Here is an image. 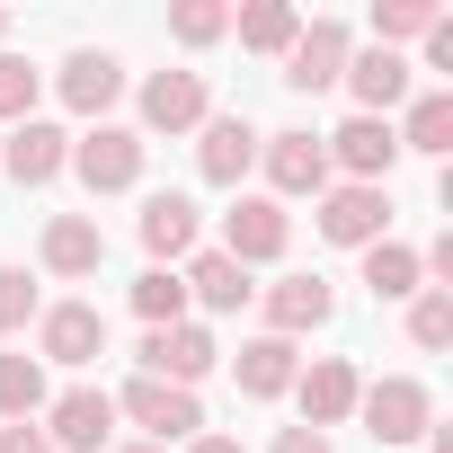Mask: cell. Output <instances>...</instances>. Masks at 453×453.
Wrapping results in <instances>:
<instances>
[{
    "mask_svg": "<svg viewBox=\"0 0 453 453\" xmlns=\"http://www.w3.org/2000/svg\"><path fill=\"white\" fill-rule=\"evenodd\" d=\"M311 222L329 250H373V241H391V187H329Z\"/></svg>",
    "mask_w": 453,
    "mask_h": 453,
    "instance_id": "30bf717a",
    "label": "cell"
},
{
    "mask_svg": "<svg viewBox=\"0 0 453 453\" xmlns=\"http://www.w3.org/2000/svg\"><path fill=\"white\" fill-rule=\"evenodd\" d=\"M418 276H426V267H418L409 241H373V250H365V285H373V303H409Z\"/></svg>",
    "mask_w": 453,
    "mask_h": 453,
    "instance_id": "484cf974",
    "label": "cell"
},
{
    "mask_svg": "<svg viewBox=\"0 0 453 453\" xmlns=\"http://www.w3.org/2000/svg\"><path fill=\"white\" fill-rule=\"evenodd\" d=\"M0 453H54L45 426H0Z\"/></svg>",
    "mask_w": 453,
    "mask_h": 453,
    "instance_id": "836d02e7",
    "label": "cell"
},
{
    "mask_svg": "<svg viewBox=\"0 0 453 453\" xmlns=\"http://www.w3.org/2000/svg\"><path fill=\"white\" fill-rule=\"evenodd\" d=\"M294 373H303L294 338H250V347L232 356V382H241L250 400H285V391H294Z\"/></svg>",
    "mask_w": 453,
    "mask_h": 453,
    "instance_id": "44dd1931",
    "label": "cell"
},
{
    "mask_svg": "<svg viewBox=\"0 0 453 453\" xmlns=\"http://www.w3.org/2000/svg\"><path fill=\"white\" fill-rule=\"evenodd\" d=\"M142 250H151V267H178V258H196V232H204V213H196V196H178V187H160V196H142Z\"/></svg>",
    "mask_w": 453,
    "mask_h": 453,
    "instance_id": "e0dca14e",
    "label": "cell"
},
{
    "mask_svg": "<svg viewBox=\"0 0 453 453\" xmlns=\"http://www.w3.org/2000/svg\"><path fill=\"white\" fill-rule=\"evenodd\" d=\"M435 19H444L435 0H373V45H382V54H400V45H418Z\"/></svg>",
    "mask_w": 453,
    "mask_h": 453,
    "instance_id": "f1b7e54d",
    "label": "cell"
},
{
    "mask_svg": "<svg viewBox=\"0 0 453 453\" xmlns=\"http://www.w3.org/2000/svg\"><path fill=\"white\" fill-rule=\"evenodd\" d=\"M258 303H267V338H303V329H329V311H338V294H329L320 276H276Z\"/></svg>",
    "mask_w": 453,
    "mask_h": 453,
    "instance_id": "ffe728a7",
    "label": "cell"
},
{
    "mask_svg": "<svg viewBox=\"0 0 453 453\" xmlns=\"http://www.w3.org/2000/svg\"><path fill=\"white\" fill-rule=\"evenodd\" d=\"M356 391H365V373L347 365V356H311L303 373H294V400H303V426H347L356 418Z\"/></svg>",
    "mask_w": 453,
    "mask_h": 453,
    "instance_id": "4fadbf2b",
    "label": "cell"
},
{
    "mask_svg": "<svg viewBox=\"0 0 453 453\" xmlns=\"http://www.w3.org/2000/svg\"><path fill=\"white\" fill-rule=\"evenodd\" d=\"M169 36H178L187 54H204V45L232 36V10H222V0H178V10H169Z\"/></svg>",
    "mask_w": 453,
    "mask_h": 453,
    "instance_id": "4dcf8cb0",
    "label": "cell"
},
{
    "mask_svg": "<svg viewBox=\"0 0 453 453\" xmlns=\"http://www.w3.org/2000/svg\"><path fill=\"white\" fill-rule=\"evenodd\" d=\"M409 347L418 356H444L453 347V285H418L409 294Z\"/></svg>",
    "mask_w": 453,
    "mask_h": 453,
    "instance_id": "83f0119b",
    "label": "cell"
},
{
    "mask_svg": "<svg viewBox=\"0 0 453 453\" xmlns=\"http://www.w3.org/2000/svg\"><path fill=\"white\" fill-rule=\"evenodd\" d=\"M204 116H213L204 72H151V81H142V125H134V134H142V142H151V134H196Z\"/></svg>",
    "mask_w": 453,
    "mask_h": 453,
    "instance_id": "7c38bea8",
    "label": "cell"
},
{
    "mask_svg": "<svg viewBox=\"0 0 453 453\" xmlns=\"http://www.w3.org/2000/svg\"><path fill=\"white\" fill-rule=\"evenodd\" d=\"M347 54H356V36H347V19H303V36H294V54H285V89H338L347 81Z\"/></svg>",
    "mask_w": 453,
    "mask_h": 453,
    "instance_id": "8fae6325",
    "label": "cell"
},
{
    "mask_svg": "<svg viewBox=\"0 0 453 453\" xmlns=\"http://www.w3.org/2000/svg\"><path fill=\"white\" fill-rule=\"evenodd\" d=\"M98 356H107V311H98V303H45V311H36V365L81 373V365H98Z\"/></svg>",
    "mask_w": 453,
    "mask_h": 453,
    "instance_id": "52a82bcc",
    "label": "cell"
},
{
    "mask_svg": "<svg viewBox=\"0 0 453 453\" xmlns=\"http://www.w3.org/2000/svg\"><path fill=\"white\" fill-rule=\"evenodd\" d=\"M196 169H204V187H241L258 169V125L250 116H204L196 125Z\"/></svg>",
    "mask_w": 453,
    "mask_h": 453,
    "instance_id": "2e32d148",
    "label": "cell"
},
{
    "mask_svg": "<svg viewBox=\"0 0 453 453\" xmlns=\"http://www.w3.org/2000/svg\"><path fill=\"white\" fill-rule=\"evenodd\" d=\"M187 453H250V444H241V435H213V426H204V435H196Z\"/></svg>",
    "mask_w": 453,
    "mask_h": 453,
    "instance_id": "e575fe53",
    "label": "cell"
},
{
    "mask_svg": "<svg viewBox=\"0 0 453 453\" xmlns=\"http://www.w3.org/2000/svg\"><path fill=\"white\" fill-rule=\"evenodd\" d=\"M409 54H347V98H356V116H391V107H409Z\"/></svg>",
    "mask_w": 453,
    "mask_h": 453,
    "instance_id": "d6986e66",
    "label": "cell"
},
{
    "mask_svg": "<svg viewBox=\"0 0 453 453\" xmlns=\"http://www.w3.org/2000/svg\"><path fill=\"white\" fill-rule=\"evenodd\" d=\"M232 27H241V45H250V54H276V63H285V54H294V36H303V10H294V0H250Z\"/></svg>",
    "mask_w": 453,
    "mask_h": 453,
    "instance_id": "cb8c5ba5",
    "label": "cell"
},
{
    "mask_svg": "<svg viewBox=\"0 0 453 453\" xmlns=\"http://www.w3.org/2000/svg\"><path fill=\"white\" fill-rule=\"evenodd\" d=\"M294 250V213L276 196H241L232 213H222V258L232 267H276Z\"/></svg>",
    "mask_w": 453,
    "mask_h": 453,
    "instance_id": "277c9868",
    "label": "cell"
},
{
    "mask_svg": "<svg viewBox=\"0 0 453 453\" xmlns=\"http://www.w3.org/2000/svg\"><path fill=\"white\" fill-rule=\"evenodd\" d=\"M107 400H116V418H134V426H142V444H160V453L204 435V400H196V391H178V382L134 373V382H125V391H107Z\"/></svg>",
    "mask_w": 453,
    "mask_h": 453,
    "instance_id": "6da1fadb",
    "label": "cell"
},
{
    "mask_svg": "<svg viewBox=\"0 0 453 453\" xmlns=\"http://www.w3.org/2000/svg\"><path fill=\"white\" fill-rule=\"evenodd\" d=\"M134 311H142V329H178L187 320V276L178 267H142L134 276Z\"/></svg>",
    "mask_w": 453,
    "mask_h": 453,
    "instance_id": "4316f807",
    "label": "cell"
},
{
    "mask_svg": "<svg viewBox=\"0 0 453 453\" xmlns=\"http://www.w3.org/2000/svg\"><path fill=\"white\" fill-rule=\"evenodd\" d=\"M36 89H45V72H36L27 54L0 45V125H27V116H36Z\"/></svg>",
    "mask_w": 453,
    "mask_h": 453,
    "instance_id": "f546056e",
    "label": "cell"
},
{
    "mask_svg": "<svg viewBox=\"0 0 453 453\" xmlns=\"http://www.w3.org/2000/svg\"><path fill=\"white\" fill-rule=\"evenodd\" d=\"M142 160H151V142H142L134 125H89V134H72V178H81L89 196L142 187Z\"/></svg>",
    "mask_w": 453,
    "mask_h": 453,
    "instance_id": "7a4b0ae2",
    "label": "cell"
},
{
    "mask_svg": "<svg viewBox=\"0 0 453 453\" xmlns=\"http://www.w3.org/2000/svg\"><path fill=\"white\" fill-rule=\"evenodd\" d=\"M107 435H116V400L98 382H72V391L45 400V444L54 453H107Z\"/></svg>",
    "mask_w": 453,
    "mask_h": 453,
    "instance_id": "9c48e42d",
    "label": "cell"
},
{
    "mask_svg": "<svg viewBox=\"0 0 453 453\" xmlns=\"http://www.w3.org/2000/svg\"><path fill=\"white\" fill-rule=\"evenodd\" d=\"M356 418H365L373 444H418V435L435 426V391H426L418 373H382V382L356 391Z\"/></svg>",
    "mask_w": 453,
    "mask_h": 453,
    "instance_id": "3957f363",
    "label": "cell"
},
{
    "mask_svg": "<svg viewBox=\"0 0 453 453\" xmlns=\"http://www.w3.org/2000/svg\"><path fill=\"white\" fill-rule=\"evenodd\" d=\"M54 89H63V107H72V116L107 125V107L125 98V63H116V54H98V45H81V54H63Z\"/></svg>",
    "mask_w": 453,
    "mask_h": 453,
    "instance_id": "9a60e30c",
    "label": "cell"
},
{
    "mask_svg": "<svg viewBox=\"0 0 453 453\" xmlns=\"http://www.w3.org/2000/svg\"><path fill=\"white\" fill-rule=\"evenodd\" d=\"M258 169H267V187H276V204H294V196H329V151H320V134H303V125H285V134H258Z\"/></svg>",
    "mask_w": 453,
    "mask_h": 453,
    "instance_id": "8992f818",
    "label": "cell"
},
{
    "mask_svg": "<svg viewBox=\"0 0 453 453\" xmlns=\"http://www.w3.org/2000/svg\"><path fill=\"white\" fill-rule=\"evenodd\" d=\"M151 382H178V391H196L213 365H222V347H213V329L204 320H178V329H142V356H134Z\"/></svg>",
    "mask_w": 453,
    "mask_h": 453,
    "instance_id": "ba28073f",
    "label": "cell"
},
{
    "mask_svg": "<svg viewBox=\"0 0 453 453\" xmlns=\"http://www.w3.org/2000/svg\"><path fill=\"white\" fill-rule=\"evenodd\" d=\"M45 365L36 356H0V426H27V418H45Z\"/></svg>",
    "mask_w": 453,
    "mask_h": 453,
    "instance_id": "d4e9b609",
    "label": "cell"
},
{
    "mask_svg": "<svg viewBox=\"0 0 453 453\" xmlns=\"http://www.w3.org/2000/svg\"><path fill=\"white\" fill-rule=\"evenodd\" d=\"M187 303H204V311H241V303H258V285H250V267H232L222 250H196V258H187Z\"/></svg>",
    "mask_w": 453,
    "mask_h": 453,
    "instance_id": "7402d4cb",
    "label": "cell"
},
{
    "mask_svg": "<svg viewBox=\"0 0 453 453\" xmlns=\"http://www.w3.org/2000/svg\"><path fill=\"white\" fill-rule=\"evenodd\" d=\"M36 311H45V303H36L27 267H10V258H0V338H19V329H27Z\"/></svg>",
    "mask_w": 453,
    "mask_h": 453,
    "instance_id": "1f68e13d",
    "label": "cell"
},
{
    "mask_svg": "<svg viewBox=\"0 0 453 453\" xmlns=\"http://www.w3.org/2000/svg\"><path fill=\"white\" fill-rule=\"evenodd\" d=\"M391 134H400V151L444 160V151H453V89H418V98H409V116H400Z\"/></svg>",
    "mask_w": 453,
    "mask_h": 453,
    "instance_id": "603a6c76",
    "label": "cell"
},
{
    "mask_svg": "<svg viewBox=\"0 0 453 453\" xmlns=\"http://www.w3.org/2000/svg\"><path fill=\"white\" fill-rule=\"evenodd\" d=\"M36 267L63 276V285H81V276L107 267V232H98L89 213H54V222H45V241H36Z\"/></svg>",
    "mask_w": 453,
    "mask_h": 453,
    "instance_id": "ac0fdd59",
    "label": "cell"
},
{
    "mask_svg": "<svg viewBox=\"0 0 453 453\" xmlns=\"http://www.w3.org/2000/svg\"><path fill=\"white\" fill-rule=\"evenodd\" d=\"M267 453H329V435H320V426H276Z\"/></svg>",
    "mask_w": 453,
    "mask_h": 453,
    "instance_id": "d6a6232c",
    "label": "cell"
},
{
    "mask_svg": "<svg viewBox=\"0 0 453 453\" xmlns=\"http://www.w3.org/2000/svg\"><path fill=\"white\" fill-rule=\"evenodd\" d=\"M0 45H10V10H0Z\"/></svg>",
    "mask_w": 453,
    "mask_h": 453,
    "instance_id": "8d00e7d4",
    "label": "cell"
},
{
    "mask_svg": "<svg viewBox=\"0 0 453 453\" xmlns=\"http://www.w3.org/2000/svg\"><path fill=\"white\" fill-rule=\"evenodd\" d=\"M320 151H329V169H347V187H391V169H400L391 116H347L338 134H320Z\"/></svg>",
    "mask_w": 453,
    "mask_h": 453,
    "instance_id": "5b68a950",
    "label": "cell"
},
{
    "mask_svg": "<svg viewBox=\"0 0 453 453\" xmlns=\"http://www.w3.org/2000/svg\"><path fill=\"white\" fill-rule=\"evenodd\" d=\"M116 453H160V444H116Z\"/></svg>",
    "mask_w": 453,
    "mask_h": 453,
    "instance_id": "d590c367",
    "label": "cell"
},
{
    "mask_svg": "<svg viewBox=\"0 0 453 453\" xmlns=\"http://www.w3.org/2000/svg\"><path fill=\"white\" fill-rule=\"evenodd\" d=\"M0 169H10L19 187H54V178L72 169V134H63V125H45V116H27V125L0 134Z\"/></svg>",
    "mask_w": 453,
    "mask_h": 453,
    "instance_id": "5bb4252c",
    "label": "cell"
}]
</instances>
